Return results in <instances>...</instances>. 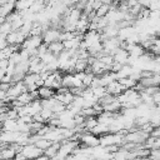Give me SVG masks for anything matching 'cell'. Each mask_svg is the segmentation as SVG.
Instances as JSON below:
<instances>
[{
  "label": "cell",
  "instance_id": "cell-11",
  "mask_svg": "<svg viewBox=\"0 0 160 160\" xmlns=\"http://www.w3.org/2000/svg\"><path fill=\"white\" fill-rule=\"evenodd\" d=\"M32 2H34V1H31V0H28V1L20 0V1H16V2H15V11H18V12H24V11H26V10L30 9V6L32 5Z\"/></svg>",
  "mask_w": 160,
  "mask_h": 160
},
{
  "label": "cell",
  "instance_id": "cell-9",
  "mask_svg": "<svg viewBox=\"0 0 160 160\" xmlns=\"http://www.w3.org/2000/svg\"><path fill=\"white\" fill-rule=\"evenodd\" d=\"M1 130L2 131H18V120H10L6 119L1 124ZM19 132V131H18Z\"/></svg>",
  "mask_w": 160,
  "mask_h": 160
},
{
  "label": "cell",
  "instance_id": "cell-15",
  "mask_svg": "<svg viewBox=\"0 0 160 160\" xmlns=\"http://www.w3.org/2000/svg\"><path fill=\"white\" fill-rule=\"evenodd\" d=\"M34 160H50V159H49L48 156H45V155L42 154V155H40L39 158H36V159H34Z\"/></svg>",
  "mask_w": 160,
  "mask_h": 160
},
{
  "label": "cell",
  "instance_id": "cell-1",
  "mask_svg": "<svg viewBox=\"0 0 160 160\" xmlns=\"http://www.w3.org/2000/svg\"><path fill=\"white\" fill-rule=\"evenodd\" d=\"M26 91H28V90H26L25 85L22 84V81L12 84V85L10 86V89L6 91V102H9V101L11 102L12 100L18 99L21 94H24V92H26Z\"/></svg>",
  "mask_w": 160,
  "mask_h": 160
},
{
  "label": "cell",
  "instance_id": "cell-12",
  "mask_svg": "<svg viewBox=\"0 0 160 160\" xmlns=\"http://www.w3.org/2000/svg\"><path fill=\"white\" fill-rule=\"evenodd\" d=\"M122 86H124V89L125 90H129V89H134L135 86H136V84H138V81H135V80H132L131 78H126V79H120V80H118Z\"/></svg>",
  "mask_w": 160,
  "mask_h": 160
},
{
  "label": "cell",
  "instance_id": "cell-14",
  "mask_svg": "<svg viewBox=\"0 0 160 160\" xmlns=\"http://www.w3.org/2000/svg\"><path fill=\"white\" fill-rule=\"evenodd\" d=\"M0 101L4 102V104H8V102H6V91L0 90Z\"/></svg>",
  "mask_w": 160,
  "mask_h": 160
},
{
  "label": "cell",
  "instance_id": "cell-13",
  "mask_svg": "<svg viewBox=\"0 0 160 160\" xmlns=\"http://www.w3.org/2000/svg\"><path fill=\"white\" fill-rule=\"evenodd\" d=\"M8 46H9V44L6 41V36L0 35V51H2L4 49H6Z\"/></svg>",
  "mask_w": 160,
  "mask_h": 160
},
{
  "label": "cell",
  "instance_id": "cell-2",
  "mask_svg": "<svg viewBox=\"0 0 160 160\" xmlns=\"http://www.w3.org/2000/svg\"><path fill=\"white\" fill-rule=\"evenodd\" d=\"M26 160H34L36 158H39L40 155H42V151L40 149H38L34 144H28L25 146H21L20 151H19Z\"/></svg>",
  "mask_w": 160,
  "mask_h": 160
},
{
  "label": "cell",
  "instance_id": "cell-16",
  "mask_svg": "<svg viewBox=\"0 0 160 160\" xmlns=\"http://www.w3.org/2000/svg\"><path fill=\"white\" fill-rule=\"evenodd\" d=\"M4 76H5V70H1V69H0V82L2 81Z\"/></svg>",
  "mask_w": 160,
  "mask_h": 160
},
{
  "label": "cell",
  "instance_id": "cell-6",
  "mask_svg": "<svg viewBox=\"0 0 160 160\" xmlns=\"http://www.w3.org/2000/svg\"><path fill=\"white\" fill-rule=\"evenodd\" d=\"M106 92L108 94H110V95H112V96H119L120 94H122L124 91H125V89H124V86L118 81V80H115V81H112L110 85H108L106 88Z\"/></svg>",
  "mask_w": 160,
  "mask_h": 160
},
{
  "label": "cell",
  "instance_id": "cell-8",
  "mask_svg": "<svg viewBox=\"0 0 160 160\" xmlns=\"http://www.w3.org/2000/svg\"><path fill=\"white\" fill-rule=\"evenodd\" d=\"M65 49H64V45H62V42L61 41H55V42H51V44H49L48 45V51H50L52 55H55L56 58L64 51Z\"/></svg>",
  "mask_w": 160,
  "mask_h": 160
},
{
  "label": "cell",
  "instance_id": "cell-3",
  "mask_svg": "<svg viewBox=\"0 0 160 160\" xmlns=\"http://www.w3.org/2000/svg\"><path fill=\"white\" fill-rule=\"evenodd\" d=\"M60 35H61V30L54 29V28H49L42 32V42L45 45H49L51 42L60 41Z\"/></svg>",
  "mask_w": 160,
  "mask_h": 160
},
{
  "label": "cell",
  "instance_id": "cell-10",
  "mask_svg": "<svg viewBox=\"0 0 160 160\" xmlns=\"http://www.w3.org/2000/svg\"><path fill=\"white\" fill-rule=\"evenodd\" d=\"M60 144H61V142H51V145H50L42 154H44L45 156H48L49 159L56 156V155H58V151H59V148H60Z\"/></svg>",
  "mask_w": 160,
  "mask_h": 160
},
{
  "label": "cell",
  "instance_id": "cell-5",
  "mask_svg": "<svg viewBox=\"0 0 160 160\" xmlns=\"http://www.w3.org/2000/svg\"><path fill=\"white\" fill-rule=\"evenodd\" d=\"M111 56H112L114 62L120 64L121 66H122V65H128V60H129V52H128L125 49H122V48L116 49Z\"/></svg>",
  "mask_w": 160,
  "mask_h": 160
},
{
  "label": "cell",
  "instance_id": "cell-7",
  "mask_svg": "<svg viewBox=\"0 0 160 160\" xmlns=\"http://www.w3.org/2000/svg\"><path fill=\"white\" fill-rule=\"evenodd\" d=\"M38 94H39V100H48V99H51L56 95V91L48 88V86H40L38 89Z\"/></svg>",
  "mask_w": 160,
  "mask_h": 160
},
{
  "label": "cell",
  "instance_id": "cell-4",
  "mask_svg": "<svg viewBox=\"0 0 160 160\" xmlns=\"http://www.w3.org/2000/svg\"><path fill=\"white\" fill-rule=\"evenodd\" d=\"M25 39H26V35H24L20 30H14V31H11L6 36V41H8L9 45H11V46H20V48H21V44L24 42Z\"/></svg>",
  "mask_w": 160,
  "mask_h": 160
}]
</instances>
